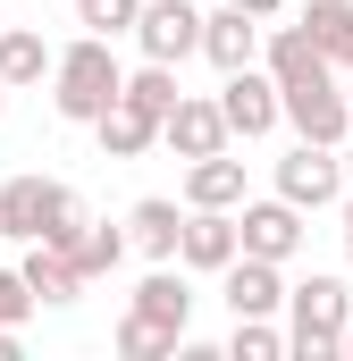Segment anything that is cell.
Masks as SVG:
<instances>
[{"label": "cell", "mask_w": 353, "mask_h": 361, "mask_svg": "<svg viewBox=\"0 0 353 361\" xmlns=\"http://www.w3.org/2000/svg\"><path fill=\"white\" fill-rule=\"evenodd\" d=\"M236 219H244V252H261V261H294V252H303V210H294L286 193L244 202Z\"/></svg>", "instance_id": "11"}, {"label": "cell", "mask_w": 353, "mask_h": 361, "mask_svg": "<svg viewBox=\"0 0 353 361\" xmlns=\"http://www.w3.org/2000/svg\"><path fill=\"white\" fill-rule=\"evenodd\" d=\"M227 353H236V361H277V353H286V328H269V319H236Z\"/></svg>", "instance_id": "25"}, {"label": "cell", "mask_w": 353, "mask_h": 361, "mask_svg": "<svg viewBox=\"0 0 353 361\" xmlns=\"http://www.w3.org/2000/svg\"><path fill=\"white\" fill-rule=\"evenodd\" d=\"M118 92H126V68H118L109 34H76V42L59 51V68H51V109H59L68 126H92Z\"/></svg>", "instance_id": "1"}, {"label": "cell", "mask_w": 353, "mask_h": 361, "mask_svg": "<svg viewBox=\"0 0 353 361\" xmlns=\"http://www.w3.org/2000/svg\"><path fill=\"white\" fill-rule=\"evenodd\" d=\"M261 34H269L261 17L227 0V8H210V17H202V59H210L219 76H236V68H253V59H261Z\"/></svg>", "instance_id": "8"}, {"label": "cell", "mask_w": 353, "mask_h": 361, "mask_svg": "<svg viewBox=\"0 0 353 361\" xmlns=\"http://www.w3.org/2000/svg\"><path fill=\"white\" fill-rule=\"evenodd\" d=\"M286 126H294L303 143H337V152H345V135H353V101H345V76H337V68H320V76L286 85Z\"/></svg>", "instance_id": "4"}, {"label": "cell", "mask_w": 353, "mask_h": 361, "mask_svg": "<svg viewBox=\"0 0 353 361\" xmlns=\"http://www.w3.org/2000/svg\"><path fill=\"white\" fill-rule=\"evenodd\" d=\"M126 244H135V235H126V227H76V244H59V252H68V261H76V269H85V286L92 277H109L118 269V261H126Z\"/></svg>", "instance_id": "20"}, {"label": "cell", "mask_w": 353, "mask_h": 361, "mask_svg": "<svg viewBox=\"0 0 353 361\" xmlns=\"http://www.w3.org/2000/svg\"><path fill=\"white\" fill-rule=\"evenodd\" d=\"M345 152L337 143H303L294 135V152L277 160V193L294 202V210H328V202H345Z\"/></svg>", "instance_id": "5"}, {"label": "cell", "mask_w": 353, "mask_h": 361, "mask_svg": "<svg viewBox=\"0 0 353 361\" xmlns=\"http://www.w3.org/2000/svg\"><path fill=\"white\" fill-rule=\"evenodd\" d=\"M236 252H244V219L236 210H185V252H176L185 269H227Z\"/></svg>", "instance_id": "12"}, {"label": "cell", "mask_w": 353, "mask_h": 361, "mask_svg": "<svg viewBox=\"0 0 353 361\" xmlns=\"http://www.w3.org/2000/svg\"><path fill=\"white\" fill-rule=\"evenodd\" d=\"M17 269H25V286H34V294H42L51 311L85 294V269H76V261H68L59 244H25V261H17Z\"/></svg>", "instance_id": "18"}, {"label": "cell", "mask_w": 353, "mask_h": 361, "mask_svg": "<svg viewBox=\"0 0 353 361\" xmlns=\"http://www.w3.org/2000/svg\"><path fill=\"white\" fill-rule=\"evenodd\" d=\"M0 109H8V85H0Z\"/></svg>", "instance_id": "33"}, {"label": "cell", "mask_w": 353, "mask_h": 361, "mask_svg": "<svg viewBox=\"0 0 353 361\" xmlns=\"http://www.w3.org/2000/svg\"><path fill=\"white\" fill-rule=\"evenodd\" d=\"M236 202H244V160L210 152V160L185 169V210H236Z\"/></svg>", "instance_id": "16"}, {"label": "cell", "mask_w": 353, "mask_h": 361, "mask_svg": "<svg viewBox=\"0 0 353 361\" xmlns=\"http://www.w3.org/2000/svg\"><path fill=\"white\" fill-rule=\"evenodd\" d=\"M34 302H42V294L25 286V269H0V328H25V319H34Z\"/></svg>", "instance_id": "26"}, {"label": "cell", "mask_w": 353, "mask_h": 361, "mask_svg": "<svg viewBox=\"0 0 353 361\" xmlns=\"http://www.w3.org/2000/svg\"><path fill=\"white\" fill-rule=\"evenodd\" d=\"M236 8H253V17H277V8H286V0H236Z\"/></svg>", "instance_id": "27"}, {"label": "cell", "mask_w": 353, "mask_h": 361, "mask_svg": "<svg viewBox=\"0 0 353 361\" xmlns=\"http://www.w3.org/2000/svg\"><path fill=\"white\" fill-rule=\"evenodd\" d=\"M76 227H85V202L59 177L25 169V177L0 185V235H17V244H76Z\"/></svg>", "instance_id": "2"}, {"label": "cell", "mask_w": 353, "mask_h": 361, "mask_svg": "<svg viewBox=\"0 0 353 361\" xmlns=\"http://www.w3.org/2000/svg\"><path fill=\"white\" fill-rule=\"evenodd\" d=\"M51 68H59V51H51V42H42L34 25H0V85H8V92L42 85Z\"/></svg>", "instance_id": "15"}, {"label": "cell", "mask_w": 353, "mask_h": 361, "mask_svg": "<svg viewBox=\"0 0 353 361\" xmlns=\"http://www.w3.org/2000/svg\"><path fill=\"white\" fill-rule=\"evenodd\" d=\"M345 101H353V68H345Z\"/></svg>", "instance_id": "32"}, {"label": "cell", "mask_w": 353, "mask_h": 361, "mask_svg": "<svg viewBox=\"0 0 353 361\" xmlns=\"http://www.w3.org/2000/svg\"><path fill=\"white\" fill-rule=\"evenodd\" d=\"M126 235H135V252H152V261H176V252H185V210L152 193V202H135V210H126Z\"/></svg>", "instance_id": "17"}, {"label": "cell", "mask_w": 353, "mask_h": 361, "mask_svg": "<svg viewBox=\"0 0 353 361\" xmlns=\"http://www.w3.org/2000/svg\"><path fill=\"white\" fill-rule=\"evenodd\" d=\"M92 135H101V152H109V160H143V152L160 143V118H152V109H135V101L118 92V101L92 118Z\"/></svg>", "instance_id": "14"}, {"label": "cell", "mask_w": 353, "mask_h": 361, "mask_svg": "<svg viewBox=\"0 0 353 361\" xmlns=\"http://www.w3.org/2000/svg\"><path fill=\"white\" fill-rule=\"evenodd\" d=\"M176 345H185V336L160 328V319H143V311H126V319H118V353H126V361H169Z\"/></svg>", "instance_id": "22"}, {"label": "cell", "mask_w": 353, "mask_h": 361, "mask_svg": "<svg viewBox=\"0 0 353 361\" xmlns=\"http://www.w3.org/2000/svg\"><path fill=\"white\" fill-rule=\"evenodd\" d=\"M345 328H353L345 277H303V286H286V353L294 361H337L345 353Z\"/></svg>", "instance_id": "3"}, {"label": "cell", "mask_w": 353, "mask_h": 361, "mask_svg": "<svg viewBox=\"0 0 353 361\" xmlns=\"http://www.w3.org/2000/svg\"><path fill=\"white\" fill-rule=\"evenodd\" d=\"M126 101H135V109H152V118H169L176 101H185V92H176V68H169V59H143V68L126 76Z\"/></svg>", "instance_id": "23"}, {"label": "cell", "mask_w": 353, "mask_h": 361, "mask_svg": "<svg viewBox=\"0 0 353 361\" xmlns=\"http://www.w3.org/2000/svg\"><path fill=\"white\" fill-rule=\"evenodd\" d=\"M345 261H353V193H345Z\"/></svg>", "instance_id": "29"}, {"label": "cell", "mask_w": 353, "mask_h": 361, "mask_svg": "<svg viewBox=\"0 0 353 361\" xmlns=\"http://www.w3.org/2000/svg\"><path fill=\"white\" fill-rule=\"evenodd\" d=\"M227 135H236L227 109H219V101H193V92L160 118V143H169L176 160H210V152H227Z\"/></svg>", "instance_id": "10"}, {"label": "cell", "mask_w": 353, "mask_h": 361, "mask_svg": "<svg viewBox=\"0 0 353 361\" xmlns=\"http://www.w3.org/2000/svg\"><path fill=\"white\" fill-rule=\"evenodd\" d=\"M0 361H17V328H0Z\"/></svg>", "instance_id": "28"}, {"label": "cell", "mask_w": 353, "mask_h": 361, "mask_svg": "<svg viewBox=\"0 0 353 361\" xmlns=\"http://www.w3.org/2000/svg\"><path fill=\"white\" fill-rule=\"evenodd\" d=\"M345 361H353V328H345Z\"/></svg>", "instance_id": "31"}, {"label": "cell", "mask_w": 353, "mask_h": 361, "mask_svg": "<svg viewBox=\"0 0 353 361\" xmlns=\"http://www.w3.org/2000/svg\"><path fill=\"white\" fill-rule=\"evenodd\" d=\"M303 25L337 68H353V0H303Z\"/></svg>", "instance_id": "21"}, {"label": "cell", "mask_w": 353, "mask_h": 361, "mask_svg": "<svg viewBox=\"0 0 353 361\" xmlns=\"http://www.w3.org/2000/svg\"><path fill=\"white\" fill-rule=\"evenodd\" d=\"M135 17H143V0H76V25L85 34H109V42L135 34Z\"/></svg>", "instance_id": "24"}, {"label": "cell", "mask_w": 353, "mask_h": 361, "mask_svg": "<svg viewBox=\"0 0 353 361\" xmlns=\"http://www.w3.org/2000/svg\"><path fill=\"white\" fill-rule=\"evenodd\" d=\"M135 51L143 59H193L202 51V8L193 0H143V17H135Z\"/></svg>", "instance_id": "7"}, {"label": "cell", "mask_w": 353, "mask_h": 361, "mask_svg": "<svg viewBox=\"0 0 353 361\" xmlns=\"http://www.w3.org/2000/svg\"><path fill=\"white\" fill-rule=\"evenodd\" d=\"M286 261H261V252H236V261H227V311H236V319H277V311H286Z\"/></svg>", "instance_id": "9"}, {"label": "cell", "mask_w": 353, "mask_h": 361, "mask_svg": "<svg viewBox=\"0 0 353 361\" xmlns=\"http://www.w3.org/2000/svg\"><path fill=\"white\" fill-rule=\"evenodd\" d=\"M345 177H353V135H345Z\"/></svg>", "instance_id": "30"}, {"label": "cell", "mask_w": 353, "mask_h": 361, "mask_svg": "<svg viewBox=\"0 0 353 361\" xmlns=\"http://www.w3.org/2000/svg\"><path fill=\"white\" fill-rule=\"evenodd\" d=\"M261 68L277 76V85H303V76H320V68H337L320 42H311V25L294 17V25H269L261 34Z\"/></svg>", "instance_id": "13"}, {"label": "cell", "mask_w": 353, "mask_h": 361, "mask_svg": "<svg viewBox=\"0 0 353 361\" xmlns=\"http://www.w3.org/2000/svg\"><path fill=\"white\" fill-rule=\"evenodd\" d=\"M135 311H143V319H160V328H176V336H185V319H193V286H185V277L169 269V261H160V269L143 277V286H135Z\"/></svg>", "instance_id": "19"}, {"label": "cell", "mask_w": 353, "mask_h": 361, "mask_svg": "<svg viewBox=\"0 0 353 361\" xmlns=\"http://www.w3.org/2000/svg\"><path fill=\"white\" fill-rule=\"evenodd\" d=\"M219 109H227V126H236L244 143H261L269 126L286 118V85H277V76H269L261 59H253V68H236V76L219 85Z\"/></svg>", "instance_id": "6"}]
</instances>
